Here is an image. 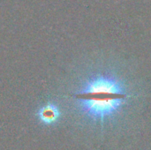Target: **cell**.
I'll list each match as a JSON object with an SVG mask.
<instances>
[{"mask_svg":"<svg viewBox=\"0 0 151 150\" xmlns=\"http://www.w3.org/2000/svg\"><path fill=\"white\" fill-rule=\"evenodd\" d=\"M75 97L86 115L104 120L120 110L127 93L121 80L110 74H97L85 83Z\"/></svg>","mask_w":151,"mask_h":150,"instance_id":"cell-1","label":"cell"},{"mask_svg":"<svg viewBox=\"0 0 151 150\" xmlns=\"http://www.w3.org/2000/svg\"><path fill=\"white\" fill-rule=\"evenodd\" d=\"M37 116L42 123L45 125H51L58 121L60 116V112L55 104L49 103L39 110Z\"/></svg>","mask_w":151,"mask_h":150,"instance_id":"cell-2","label":"cell"}]
</instances>
